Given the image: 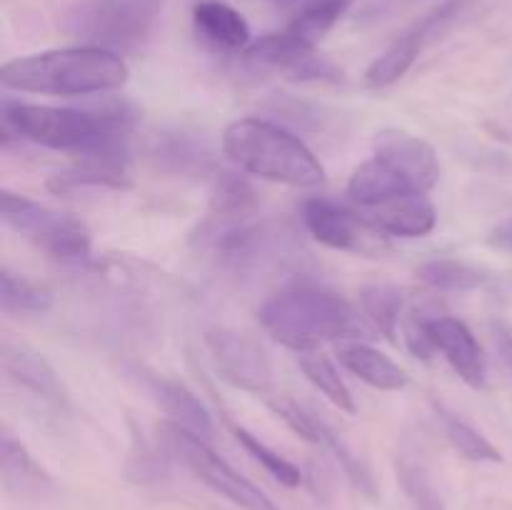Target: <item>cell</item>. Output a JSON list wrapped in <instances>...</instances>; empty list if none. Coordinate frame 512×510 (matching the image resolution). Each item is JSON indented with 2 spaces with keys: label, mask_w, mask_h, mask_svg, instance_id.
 Instances as JSON below:
<instances>
[{
  "label": "cell",
  "mask_w": 512,
  "mask_h": 510,
  "mask_svg": "<svg viewBox=\"0 0 512 510\" xmlns=\"http://www.w3.org/2000/svg\"><path fill=\"white\" fill-rule=\"evenodd\" d=\"M425 333H428L435 353L448 360L450 368L460 375L463 383H468L475 390L485 388L488 365H485L483 348L463 320L450 318V315H428Z\"/></svg>",
  "instance_id": "obj_11"
},
{
  "label": "cell",
  "mask_w": 512,
  "mask_h": 510,
  "mask_svg": "<svg viewBox=\"0 0 512 510\" xmlns=\"http://www.w3.org/2000/svg\"><path fill=\"white\" fill-rule=\"evenodd\" d=\"M210 210L223 223L245 220L255 210V190L235 173H220L210 195Z\"/></svg>",
  "instance_id": "obj_25"
},
{
  "label": "cell",
  "mask_w": 512,
  "mask_h": 510,
  "mask_svg": "<svg viewBox=\"0 0 512 510\" xmlns=\"http://www.w3.org/2000/svg\"><path fill=\"white\" fill-rule=\"evenodd\" d=\"M0 360H3V373L15 385L30 390V393H35L38 398L48 400L53 405L68 403V395H65L58 373H55L53 365L40 353L25 348V345H15L10 340H5Z\"/></svg>",
  "instance_id": "obj_15"
},
{
  "label": "cell",
  "mask_w": 512,
  "mask_h": 510,
  "mask_svg": "<svg viewBox=\"0 0 512 510\" xmlns=\"http://www.w3.org/2000/svg\"><path fill=\"white\" fill-rule=\"evenodd\" d=\"M373 155L398 170L418 193L428 195L440 180V160L433 145L403 128H383L375 133Z\"/></svg>",
  "instance_id": "obj_10"
},
{
  "label": "cell",
  "mask_w": 512,
  "mask_h": 510,
  "mask_svg": "<svg viewBox=\"0 0 512 510\" xmlns=\"http://www.w3.org/2000/svg\"><path fill=\"white\" fill-rule=\"evenodd\" d=\"M205 348L225 383L253 395H268L273 390V365L258 340L233 328H210L205 333Z\"/></svg>",
  "instance_id": "obj_8"
},
{
  "label": "cell",
  "mask_w": 512,
  "mask_h": 510,
  "mask_svg": "<svg viewBox=\"0 0 512 510\" xmlns=\"http://www.w3.org/2000/svg\"><path fill=\"white\" fill-rule=\"evenodd\" d=\"M150 390H153L155 400L160 408L168 413V420H173L180 428L190 430L198 438L208 440L213 435V415L205 408L203 400L193 393L185 383L173 378H150Z\"/></svg>",
  "instance_id": "obj_19"
},
{
  "label": "cell",
  "mask_w": 512,
  "mask_h": 510,
  "mask_svg": "<svg viewBox=\"0 0 512 510\" xmlns=\"http://www.w3.org/2000/svg\"><path fill=\"white\" fill-rule=\"evenodd\" d=\"M438 415L445 438L453 445L455 453L463 455L465 460H473V463H503L500 450L480 430H475L473 425L460 420L455 413H448L445 408H438Z\"/></svg>",
  "instance_id": "obj_26"
},
{
  "label": "cell",
  "mask_w": 512,
  "mask_h": 510,
  "mask_svg": "<svg viewBox=\"0 0 512 510\" xmlns=\"http://www.w3.org/2000/svg\"><path fill=\"white\" fill-rule=\"evenodd\" d=\"M350 5L353 0H305L290 20L288 30L303 38L305 43L318 45L333 30V25L348 13Z\"/></svg>",
  "instance_id": "obj_23"
},
{
  "label": "cell",
  "mask_w": 512,
  "mask_h": 510,
  "mask_svg": "<svg viewBox=\"0 0 512 510\" xmlns=\"http://www.w3.org/2000/svg\"><path fill=\"white\" fill-rule=\"evenodd\" d=\"M160 438L165 448L190 470L198 480H203L210 490L223 495L233 505L243 510H280L258 485L250 483L248 478L238 473L230 463H225L205 438H198L190 430L180 428L173 420H165L160 425Z\"/></svg>",
  "instance_id": "obj_6"
},
{
  "label": "cell",
  "mask_w": 512,
  "mask_h": 510,
  "mask_svg": "<svg viewBox=\"0 0 512 510\" xmlns=\"http://www.w3.org/2000/svg\"><path fill=\"white\" fill-rule=\"evenodd\" d=\"M410 193H418V190L398 170H393L385 160H380L378 155H373V158L365 160L363 165L353 170L348 180V190H345L353 208H368V205Z\"/></svg>",
  "instance_id": "obj_18"
},
{
  "label": "cell",
  "mask_w": 512,
  "mask_h": 510,
  "mask_svg": "<svg viewBox=\"0 0 512 510\" xmlns=\"http://www.w3.org/2000/svg\"><path fill=\"white\" fill-rule=\"evenodd\" d=\"M133 5H138L143 13H148L150 18H155V13L160 10V5H163V0H130Z\"/></svg>",
  "instance_id": "obj_31"
},
{
  "label": "cell",
  "mask_w": 512,
  "mask_h": 510,
  "mask_svg": "<svg viewBox=\"0 0 512 510\" xmlns=\"http://www.w3.org/2000/svg\"><path fill=\"white\" fill-rule=\"evenodd\" d=\"M0 300L8 315H43L53 308V293L48 288L8 268L0 273Z\"/></svg>",
  "instance_id": "obj_21"
},
{
  "label": "cell",
  "mask_w": 512,
  "mask_h": 510,
  "mask_svg": "<svg viewBox=\"0 0 512 510\" xmlns=\"http://www.w3.org/2000/svg\"><path fill=\"white\" fill-rule=\"evenodd\" d=\"M223 153L243 173L258 175L270 183L315 188L325 180V170L313 150L273 120H233L223 130Z\"/></svg>",
  "instance_id": "obj_3"
},
{
  "label": "cell",
  "mask_w": 512,
  "mask_h": 510,
  "mask_svg": "<svg viewBox=\"0 0 512 510\" xmlns=\"http://www.w3.org/2000/svg\"><path fill=\"white\" fill-rule=\"evenodd\" d=\"M298 365L303 370L305 378L335 405V408L345 410V413H355V400L350 393L348 383L343 380L340 370L335 368L333 360L320 350H308V353H298Z\"/></svg>",
  "instance_id": "obj_22"
},
{
  "label": "cell",
  "mask_w": 512,
  "mask_h": 510,
  "mask_svg": "<svg viewBox=\"0 0 512 510\" xmlns=\"http://www.w3.org/2000/svg\"><path fill=\"white\" fill-rule=\"evenodd\" d=\"M0 218L18 235L28 238L38 250L63 268H88L93 263V238L88 225L68 213H58L38 200L3 190Z\"/></svg>",
  "instance_id": "obj_5"
},
{
  "label": "cell",
  "mask_w": 512,
  "mask_h": 510,
  "mask_svg": "<svg viewBox=\"0 0 512 510\" xmlns=\"http://www.w3.org/2000/svg\"><path fill=\"white\" fill-rule=\"evenodd\" d=\"M130 78V68L120 53L75 45V48L43 50L8 60L0 68V83L18 93L55 95V98H88L115 93Z\"/></svg>",
  "instance_id": "obj_2"
},
{
  "label": "cell",
  "mask_w": 512,
  "mask_h": 510,
  "mask_svg": "<svg viewBox=\"0 0 512 510\" xmlns=\"http://www.w3.org/2000/svg\"><path fill=\"white\" fill-rule=\"evenodd\" d=\"M493 335H495V345H498L500 355H503L505 365L512 370V325L505 323H495L493 325Z\"/></svg>",
  "instance_id": "obj_29"
},
{
  "label": "cell",
  "mask_w": 512,
  "mask_h": 510,
  "mask_svg": "<svg viewBox=\"0 0 512 510\" xmlns=\"http://www.w3.org/2000/svg\"><path fill=\"white\" fill-rule=\"evenodd\" d=\"M273 3H278V5H300V3H305V0H273Z\"/></svg>",
  "instance_id": "obj_32"
},
{
  "label": "cell",
  "mask_w": 512,
  "mask_h": 510,
  "mask_svg": "<svg viewBox=\"0 0 512 510\" xmlns=\"http://www.w3.org/2000/svg\"><path fill=\"white\" fill-rule=\"evenodd\" d=\"M260 325L295 353L318 350L323 343H345L368 335L363 310L335 290L310 280H295L270 295L260 308Z\"/></svg>",
  "instance_id": "obj_1"
},
{
  "label": "cell",
  "mask_w": 512,
  "mask_h": 510,
  "mask_svg": "<svg viewBox=\"0 0 512 510\" xmlns=\"http://www.w3.org/2000/svg\"><path fill=\"white\" fill-rule=\"evenodd\" d=\"M3 125L0 140L8 148L10 140H30L35 145H45L53 150H65L70 155H80L105 140L130 138V133L110 128L85 105L80 108H53V105L13 103L3 100Z\"/></svg>",
  "instance_id": "obj_4"
},
{
  "label": "cell",
  "mask_w": 512,
  "mask_h": 510,
  "mask_svg": "<svg viewBox=\"0 0 512 510\" xmlns=\"http://www.w3.org/2000/svg\"><path fill=\"white\" fill-rule=\"evenodd\" d=\"M193 23L198 33L215 48L245 50L253 43L248 20L223 0H200V3H195Z\"/></svg>",
  "instance_id": "obj_20"
},
{
  "label": "cell",
  "mask_w": 512,
  "mask_h": 510,
  "mask_svg": "<svg viewBox=\"0 0 512 510\" xmlns=\"http://www.w3.org/2000/svg\"><path fill=\"white\" fill-rule=\"evenodd\" d=\"M243 53L250 63L283 70L285 75L295 80H338L340 75L328 60L320 58L315 45L305 43L303 38L293 35L290 30L260 35Z\"/></svg>",
  "instance_id": "obj_9"
},
{
  "label": "cell",
  "mask_w": 512,
  "mask_h": 510,
  "mask_svg": "<svg viewBox=\"0 0 512 510\" xmlns=\"http://www.w3.org/2000/svg\"><path fill=\"white\" fill-rule=\"evenodd\" d=\"M360 310H363L370 328L378 330L388 340H395L400 318H403V295H400V290L388 288V285L365 288L360 293Z\"/></svg>",
  "instance_id": "obj_27"
},
{
  "label": "cell",
  "mask_w": 512,
  "mask_h": 510,
  "mask_svg": "<svg viewBox=\"0 0 512 510\" xmlns=\"http://www.w3.org/2000/svg\"><path fill=\"white\" fill-rule=\"evenodd\" d=\"M418 278L428 288L440 290V293H470V290L483 288L488 275L483 270L473 268V265L463 263V260L438 258L420 265Z\"/></svg>",
  "instance_id": "obj_24"
},
{
  "label": "cell",
  "mask_w": 512,
  "mask_h": 510,
  "mask_svg": "<svg viewBox=\"0 0 512 510\" xmlns=\"http://www.w3.org/2000/svg\"><path fill=\"white\" fill-rule=\"evenodd\" d=\"M0 475H3V488L10 495L23 500H43L55 490L53 478L40 468L13 433L3 430L0 438Z\"/></svg>",
  "instance_id": "obj_16"
},
{
  "label": "cell",
  "mask_w": 512,
  "mask_h": 510,
  "mask_svg": "<svg viewBox=\"0 0 512 510\" xmlns=\"http://www.w3.org/2000/svg\"><path fill=\"white\" fill-rule=\"evenodd\" d=\"M453 10H455V3H445L443 8L433 10L428 18L420 20L415 28H410L403 38L395 40V43L390 45L383 55H378V58L370 63V68L365 70V85L373 90H380V88H388V85L398 83V80L403 78L410 68H413V63L418 60V55H420V50H423V43L428 40V35L433 33V30L438 28V25L443 23V20L453 13Z\"/></svg>",
  "instance_id": "obj_14"
},
{
  "label": "cell",
  "mask_w": 512,
  "mask_h": 510,
  "mask_svg": "<svg viewBox=\"0 0 512 510\" xmlns=\"http://www.w3.org/2000/svg\"><path fill=\"white\" fill-rule=\"evenodd\" d=\"M153 18L130 0H83L65 18V30L80 45L105 50H128L145 40Z\"/></svg>",
  "instance_id": "obj_7"
},
{
  "label": "cell",
  "mask_w": 512,
  "mask_h": 510,
  "mask_svg": "<svg viewBox=\"0 0 512 510\" xmlns=\"http://www.w3.org/2000/svg\"><path fill=\"white\" fill-rule=\"evenodd\" d=\"M335 353H338L340 365L370 388L385 390V393H398L408 388V373L370 343L345 340V343H338Z\"/></svg>",
  "instance_id": "obj_17"
},
{
  "label": "cell",
  "mask_w": 512,
  "mask_h": 510,
  "mask_svg": "<svg viewBox=\"0 0 512 510\" xmlns=\"http://www.w3.org/2000/svg\"><path fill=\"white\" fill-rule=\"evenodd\" d=\"M305 230L318 243L333 250H365V233H373L358 218L353 205H343L325 195H315L300 205Z\"/></svg>",
  "instance_id": "obj_12"
},
{
  "label": "cell",
  "mask_w": 512,
  "mask_h": 510,
  "mask_svg": "<svg viewBox=\"0 0 512 510\" xmlns=\"http://www.w3.org/2000/svg\"><path fill=\"white\" fill-rule=\"evenodd\" d=\"M230 433H233V438L243 445L245 453L253 455V458L258 460V463L263 465V468L268 470L280 485H285V488H298V485L303 483V473H300L298 465H293L288 458L275 453L270 445H265L263 440H260L255 433H250L248 428L230 423Z\"/></svg>",
  "instance_id": "obj_28"
},
{
  "label": "cell",
  "mask_w": 512,
  "mask_h": 510,
  "mask_svg": "<svg viewBox=\"0 0 512 510\" xmlns=\"http://www.w3.org/2000/svg\"><path fill=\"white\" fill-rule=\"evenodd\" d=\"M490 243H493L495 248L512 253V215L510 218H505L503 223L493 230V235H490Z\"/></svg>",
  "instance_id": "obj_30"
},
{
  "label": "cell",
  "mask_w": 512,
  "mask_h": 510,
  "mask_svg": "<svg viewBox=\"0 0 512 510\" xmlns=\"http://www.w3.org/2000/svg\"><path fill=\"white\" fill-rule=\"evenodd\" d=\"M355 213L373 233L388 238H423L438 223V210L423 193L398 195L368 208H355Z\"/></svg>",
  "instance_id": "obj_13"
}]
</instances>
